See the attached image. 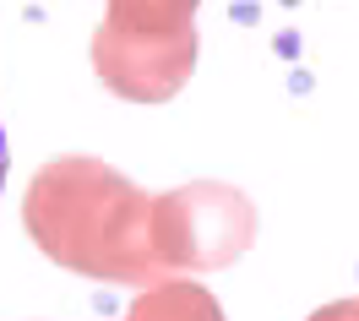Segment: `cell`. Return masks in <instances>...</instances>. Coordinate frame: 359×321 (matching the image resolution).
Instances as JSON below:
<instances>
[{"label":"cell","mask_w":359,"mask_h":321,"mask_svg":"<svg viewBox=\"0 0 359 321\" xmlns=\"http://www.w3.org/2000/svg\"><path fill=\"white\" fill-rule=\"evenodd\" d=\"M126 224H142L126 180H114L98 163H60L39 175L33 191V229L49 251H60L76 267H109L114 278H131L142 256V234H126Z\"/></svg>","instance_id":"1"},{"label":"cell","mask_w":359,"mask_h":321,"mask_svg":"<svg viewBox=\"0 0 359 321\" xmlns=\"http://www.w3.org/2000/svg\"><path fill=\"white\" fill-rule=\"evenodd\" d=\"M196 0H114V22L98 33V71L126 98H169L191 76Z\"/></svg>","instance_id":"2"},{"label":"cell","mask_w":359,"mask_h":321,"mask_svg":"<svg viewBox=\"0 0 359 321\" xmlns=\"http://www.w3.org/2000/svg\"><path fill=\"white\" fill-rule=\"evenodd\" d=\"M158 240L169 261L185 267H224L234 256H245L256 240V207L234 185H191L158 202Z\"/></svg>","instance_id":"3"},{"label":"cell","mask_w":359,"mask_h":321,"mask_svg":"<svg viewBox=\"0 0 359 321\" xmlns=\"http://www.w3.org/2000/svg\"><path fill=\"white\" fill-rule=\"evenodd\" d=\"M311 321H359V299H337V305H321Z\"/></svg>","instance_id":"4"},{"label":"cell","mask_w":359,"mask_h":321,"mask_svg":"<svg viewBox=\"0 0 359 321\" xmlns=\"http://www.w3.org/2000/svg\"><path fill=\"white\" fill-rule=\"evenodd\" d=\"M6 163H11V153H6V131H0V185H6Z\"/></svg>","instance_id":"5"}]
</instances>
